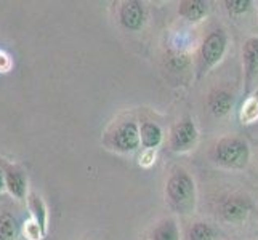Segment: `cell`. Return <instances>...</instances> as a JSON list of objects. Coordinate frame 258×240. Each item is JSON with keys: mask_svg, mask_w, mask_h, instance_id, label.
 Returning a JSON list of instances; mask_svg holds the SVG:
<instances>
[{"mask_svg": "<svg viewBox=\"0 0 258 240\" xmlns=\"http://www.w3.org/2000/svg\"><path fill=\"white\" fill-rule=\"evenodd\" d=\"M218 232L207 221H196L188 229L186 240H217Z\"/></svg>", "mask_w": 258, "mask_h": 240, "instance_id": "16", "label": "cell"}, {"mask_svg": "<svg viewBox=\"0 0 258 240\" xmlns=\"http://www.w3.org/2000/svg\"><path fill=\"white\" fill-rule=\"evenodd\" d=\"M196 183L192 176L178 168L165 183V200L175 213L180 215H189L196 208Z\"/></svg>", "mask_w": 258, "mask_h": 240, "instance_id": "1", "label": "cell"}, {"mask_svg": "<svg viewBox=\"0 0 258 240\" xmlns=\"http://www.w3.org/2000/svg\"><path fill=\"white\" fill-rule=\"evenodd\" d=\"M5 191L15 199L23 200L28 195V176L18 167L5 168Z\"/></svg>", "mask_w": 258, "mask_h": 240, "instance_id": "9", "label": "cell"}, {"mask_svg": "<svg viewBox=\"0 0 258 240\" xmlns=\"http://www.w3.org/2000/svg\"><path fill=\"white\" fill-rule=\"evenodd\" d=\"M231 240H236V238H231Z\"/></svg>", "mask_w": 258, "mask_h": 240, "instance_id": "21", "label": "cell"}, {"mask_svg": "<svg viewBox=\"0 0 258 240\" xmlns=\"http://www.w3.org/2000/svg\"><path fill=\"white\" fill-rule=\"evenodd\" d=\"M199 139L198 127L192 122V119L184 117L180 119L178 122L173 123V127L170 128V136H168V144L170 149L176 154H184L189 152L196 147Z\"/></svg>", "mask_w": 258, "mask_h": 240, "instance_id": "4", "label": "cell"}, {"mask_svg": "<svg viewBox=\"0 0 258 240\" xmlns=\"http://www.w3.org/2000/svg\"><path fill=\"white\" fill-rule=\"evenodd\" d=\"M111 147L117 152L128 154L140 147V127L135 120L120 122L111 135Z\"/></svg>", "mask_w": 258, "mask_h": 240, "instance_id": "5", "label": "cell"}, {"mask_svg": "<svg viewBox=\"0 0 258 240\" xmlns=\"http://www.w3.org/2000/svg\"><path fill=\"white\" fill-rule=\"evenodd\" d=\"M119 23L128 32H138L146 24V10L140 0H127L119 8Z\"/></svg>", "mask_w": 258, "mask_h": 240, "instance_id": "7", "label": "cell"}, {"mask_svg": "<svg viewBox=\"0 0 258 240\" xmlns=\"http://www.w3.org/2000/svg\"><path fill=\"white\" fill-rule=\"evenodd\" d=\"M146 240H148V238H146Z\"/></svg>", "mask_w": 258, "mask_h": 240, "instance_id": "22", "label": "cell"}, {"mask_svg": "<svg viewBox=\"0 0 258 240\" xmlns=\"http://www.w3.org/2000/svg\"><path fill=\"white\" fill-rule=\"evenodd\" d=\"M252 211V205L245 197L241 195H231L220 203V215L226 223L241 224L248 218Z\"/></svg>", "mask_w": 258, "mask_h": 240, "instance_id": "8", "label": "cell"}, {"mask_svg": "<svg viewBox=\"0 0 258 240\" xmlns=\"http://www.w3.org/2000/svg\"><path fill=\"white\" fill-rule=\"evenodd\" d=\"M24 234H26V237H28L29 240H42L43 237H45V235L42 234V230L39 229V226L35 224L32 219H29L28 223H26Z\"/></svg>", "mask_w": 258, "mask_h": 240, "instance_id": "19", "label": "cell"}, {"mask_svg": "<svg viewBox=\"0 0 258 240\" xmlns=\"http://www.w3.org/2000/svg\"><path fill=\"white\" fill-rule=\"evenodd\" d=\"M209 13V4L206 0H183L178 5V15L188 23H199Z\"/></svg>", "mask_w": 258, "mask_h": 240, "instance_id": "12", "label": "cell"}, {"mask_svg": "<svg viewBox=\"0 0 258 240\" xmlns=\"http://www.w3.org/2000/svg\"><path fill=\"white\" fill-rule=\"evenodd\" d=\"M148 240H181V230L176 219L172 216L161 219L151 229Z\"/></svg>", "mask_w": 258, "mask_h": 240, "instance_id": "13", "label": "cell"}, {"mask_svg": "<svg viewBox=\"0 0 258 240\" xmlns=\"http://www.w3.org/2000/svg\"><path fill=\"white\" fill-rule=\"evenodd\" d=\"M5 191V172L4 168H0V192Z\"/></svg>", "mask_w": 258, "mask_h": 240, "instance_id": "20", "label": "cell"}, {"mask_svg": "<svg viewBox=\"0 0 258 240\" xmlns=\"http://www.w3.org/2000/svg\"><path fill=\"white\" fill-rule=\"evenodd\" d=\"M212 158L226 170H244L250 162V147L242 138L225 136L213 147Z\"/></svg>", "mask_w": 258, "mask_h": 240, "instance_id": "2", "label": "cell"}, {"mask_svg": "<svg viewBox=\"0 0 258 240\" xmlns=\"http://www.w3.org/2000/svg\"><path fill=\"white\" fill-rule=\"evenodd\" d=\"M239 119L242 125H250L258 120V92H252L245 96L242 108L239 111Z\"/></svg>", "mask_w": 258, "mask_h": 240, "instance_id": "15", "label": "cell"}, {"mask_svg": "<svg viewBox=\"0 0 258 240\" xmlns=\"http://www.w3.org/2000/svg\"><path fill=\"white\" fill-rule=\"evenodd\" d=\"M234 106V96L226 90H213L207 98V109L213 117H225Z\"/></svg>", "mask_w": 258, "mask_h": 240, "instance_id": "10", "label": "cell"}, {"mask_svg": "<svg viewBox=\"0 0 258 240\" xmlns=\"http://www.w3.org/2000/svg\"><path fill=\"white\" fill-rule=\"evenodd\" d=\"M242 75L244 95H250L255 80L258 78V37H250L242 47Z\"/></svg>", "mask_w": 258, "mask_h": 240, "instance_id": "6", "label": "cell"}, {"mask_svg": "<svg viewBox=\"0 0 258 240\" xmlns=\"http://www.w3.org/2000/svg\"><path fill=\"white\" fill-rule=\"evenodd\" d=\"M228 48V35L223 29H215L206 35L198 53V78H204L223 61Z\"/></svg>", "mask_w": 258, "mask_h": 240, "instance_id": "3", "label": "cell"}, {"mask_svg": "<svg viewBox=\"0 0 258 240\" xmlns=\"http://www.w3.org/2000/svg\"><path fill=\"white\" fill-rule=\"evenodd\" d=\"M138 127H140V146L153 150L162 144L164 131L156 122L146 120L143 123H140Z\"/></svg>", "mask_w": 258, "mask_h": 240, "instance_id": "14", "label": "cell"}, {"mask_svg": "<svg viewBox=\"0 0 258 240\" xmlns=\"http://www.w3.org/2000/svg\"><path fill=\"white\" fill-rule=\"evenodd\" d=\"M28 207L31 210V219L35 224L39 226L43 235H47L48 232V208L47 203L43 202V199L39 194H29L28 195Z\"/></svg>", "mask_w": 258, "mask_h": 240, "instance_id": "11", "label": "cell"}, {"mask_svg": "<svg viewBox=\"0 0 258 240\" xmlns=\"http://www.w3.org/2000/svg\"><path fill=\"white\" fill-rule=\"evenodd\" d=\"M20 224L10 213H0V240H16Z\"/></svg>", "mask_w": 258, "mask_h": 240, "instance_id": "17", "label": "cell"}, {"mask_svg": "<svg viewBox=\"0 0 258 240\" xmlns=\"http://www.w3.org/2000/svg\"><path fill=\"white\" fill-rule=\"evenodd\" d=\"M223 5L229 16H242L244 13L250 10L252 2L250 0H226Z\"/></svg>", "mask_w": 258, "mask_h": 240, "instance_id": "18", "label": "cell"}]
</instances>
